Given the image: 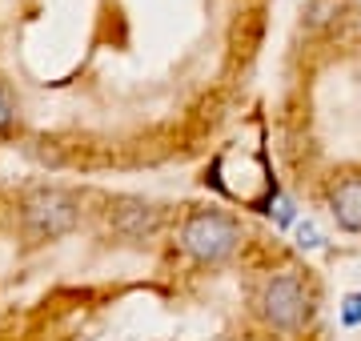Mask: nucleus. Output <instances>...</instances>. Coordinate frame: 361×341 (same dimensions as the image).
Returning <instances> with one entry per match:
<instances>
[{
    "instance_id": "nucleus-7",
    "label": "nucleus",
    "mask_w": 361,
    "mask_h": 341,
    "mask_svg": "<svg viewBox=\"0 0 361 341\" xmlns=\"http://www.w3.org/2000/svg\"><path fill=\"white\" fill-rule=\"evenodd\" d=\"M341 321L345 326H361V293H349L341 302Z\"/></svg>"
},
{
    "instance_id": "nucleus-1",
    "label": "nucleus",
    "mask_w": 361,
    "mask_h": 341,
    "mask_svg": "<svg viewBox=\"0 0 361 341\" xmlns=\"http://www.w3.org/2000/svg\"><path fill=\"white\" fill-rule=\"evenodd\" d=\"M241 245V225L221 209H193L180 225V249L201 265L229 261Z\"/></svg>"
},
{
    "instance_id": "nucleus-2",
    "label": "nucleus",
    "mask_w": 361,
    "mask_h": 341,
    "mask_svg": "<svg viewBox=\"0 0 361 341\" xmlns=\"http://www.w3.org/2000/svg\"><path fill=\"white\" fill-rule=\"evenodd\" d=\"M261 314H265V321H269L273 329H285V333L301 329L313 317V289H310V281L297 273V269L277 273L269 285L261 289Z\"/></svg>"
},
{
    "instance_id": "nucleus-4",
    "label": "nucleus",
    "mask_w": 361,
    "mask_h": 341,
    "mask_svg": "<svg viewBox=\"0 0 361 341\" xmlns=\"http://www.w3.org/2000/svg\"><path fill=\"white\" fill-rule=\"evenodd\" d=\"M329 213L345 233H361V173L337 177L329 189Z\"/></svg>"
},
{
    "instance_id": "nucleus-6",
    "label": "nucleus",
    "mask_w": 361,
    "mask_h": 341,
    "mask_svg": "<svg viewBox=\"0 0 361 341\" xmlns=\"http://www.w3.org/2000/svg\"><path fill=\"white\" fill-rule=\"evenodd\" d=\"M13 117H16V105H13V92H8V85L0 80V132L13 125Z\"/></svg>"
},
{
    "instance_id": "nucleus-5",
    "label": "nucleus",
    "mask_w": 361,
    "mask_h": 341,
    "mask_svg": "<svg viewBox=\"0 0 361 341\" xmlns=\"http://www.w3.org/2000/svg\"><path fill=\"white\" fill-rule=\"evenodd\" d=\"M113 221H116L121 233L141 237V233H153L157 229V209L145 205V201H121V209L113 213Z\"/></svg>"
},
{
    "instance_id": "nucleus-8",
    "label": "nucleus",
    "mask_w": 361,
    "mask_h": 341,
    "mask_svg": "<svg viewBox=\"0 0 361 341\" xmlns=\"http://www.w3.org/2000/svg\"><path fill=\"white\" fill-rule=\"evenodd\" d=\"M297 245H301V249H317V245H322V233H317L313 221H305L301 229H297Z\"/></svg>"
},
{
    "instance_id": "nucleus-3",
    "label": "nucleus",
    "mask_w": 361,
    "mask_h": 341,
    "mask_svg": "<svg viewBox=\"0 0 361 341\" xmlns=\"http://www.w3.org/2000/svg\"><path fill=\"white\" fill-rule=\"evenodd\" d=\"M80 221V201L65 189L40 185L25 197V225L32 229V237H61Z\"/></svg>"
}]
</instances>
